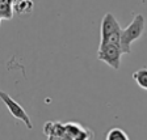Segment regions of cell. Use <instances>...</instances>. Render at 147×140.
<instances>
[{"mask_svg": "<svg viewBox=\"0 0 147 140\" xmlns=\"http://www.w3.org/2000/svg\"><path fill=\"white\" fill-rule=\"evenodd\" d=\"M122 55V49L119 46H98L97 59L104 62L113 70H119Z\"/></svg>", "mask_w": 147, "mask_h": 140, "instance_id": "3", "label": "cell"}, {"mask_svg": "<svg viewBox=\"0 0 147 140\" xmlns=\"http://www.w3.org/2000/svg\"><path fill=\"white\" fill-rule=\"evenodd\" d=\"M13 7H15V12L18 15H28L33 11V1L29 0H21V1H13Z\"/></svg>", "mask_w": 147, "mask_h": 140, "instance_id": "7", "label": "cell"}, {"mask_svg": "<svg viewBox=\"0 0 147 140\" xmlns=\"http://www.w3.org/2000/svg\"><path fill=\"white\" fill-rule=\"evenodd\" d=\"M121 31H122V27L118 24L117 18L110 12L105 13L102 20H101V27H100L101 40H100V42L108 40L110 36H113V34H116V33H121Z\"/></svg>", "mask_w": 147, "mask_h": 140, "instance_id": "5", "label": "cell"}, {"mask_svg": "<svg viewBox=\"0 0 147 140\" xmlns=\"http://www.w3.org/2000/svg\"><path fill=\"white\" fill-rule=\"evenodd\" d=\"M15 13V7L13 1L3 0L0 1V20H11Z\"/></svg>", "mask_w": 147, "mask_h": 140, "instance_id": "6", "label": "cell"}, {"mask_svg": "<svg viewBox=\"0 0 147 140\" xmlns=\"http://www.w3.org/2000/svg\"><path fill=\"white\" fill-rule=\"evenodd\" d=\"M105 140H129V136L122 128H110L105 135Z\"/></svg>", "mask_w": 147, "mask_h": 140, "instance_id": "9", "label": "cell"}, {"mask_svg": "<svg viewBox=\"0 0 147 140\" xmlns=\"http://www.w3.org/2000/svg\"><path fill=\"white\" fill-rule=\"evenodd\" d=\"M133 80L137 82L138 86L147 90V68H139L133 73Z\"/></svg>", "mask_w": 147, "mask_h": 140, "instance_id": "8", "label": "cell"}, {"mask_svg": "<svg viewBox=\"0 0 147 140\" xmlns=\"http://www.w3.org/2000/svg\"><path fill=\"white\" fill-rule=\"evenodd\" d=\"M0 97H1L4 105L7 106V109L9 110V113H11V115H12L13 118L21 121V122L26 126L28 130H32V128H33V123H32V121H30V117L28 115L25 109L18 104L17 101L13 100V98L11 97L8 93H5V92H0Z\"/></svg>", "mask_w": 147, "mask_h": 140, "instance_id": "2", "label": "cell"}, {"mask_svg": "<svg viewBox=\"0 0 147 140\" xmlns=\"http://www.w3.org/2000/svg\"><path fill=\"white\" fill-rule=\"evenodd\" d=\"M92 131L76 122L64 123V135L62 140H91Z\"/></svg>", "mask_w": 147, "mask_h": 140, "instance_id": "4", "label": "cell"}, {"mask_svg": "<svg viewBox=\"0 0 147 140\" xmlns=\"http://www.w3.org/2000/svg\"><path fill=\"white\" fill-rule=\"evenodd\" d=\"M146 29V20L144 16L138 13L133 17L131 22L122 29L121 33V49L123 54H130L131 52V45L137 40H139L144 33Z\"/></svg>", "mask_w": 147, "mask_h": 140, "instance_id": "1", "label": "cell"}]
</instances>
